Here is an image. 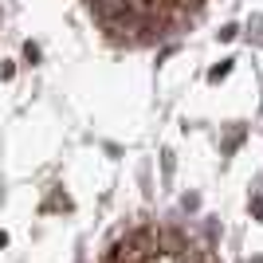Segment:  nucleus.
Listing matches in <instances>:
<instances>
[{
	"label": "nucleus",
	"instance_id": "1",
	"mask_svg": "<svg viewBox=\"0 0 263 263\" xmlns=\"http://www.w3.org/2000/svg\"><path fill=\"white\" fill-rule=\"evenodd\" d=\"M228 71H232V59H224L220 67H212V71H209V79H212V83H220V79H224Z\"/></svg>",
	"mask_w": 263,
	"mask_h": 263
},
{
	"label": "nucleus",
	"instance_id": "2",
	"mask_svg": "<svg viewBox=\"0 0 263 263\" xmlns=\"http://www.w3.org/2000/svg\"><path fill=\"white\" fill-rule=\"evenodd\" d=\"M256 212H260V216H263V201H256Z\"/></svg>",
	"mask_w": 263,
	"mask_h": 263
},
{
	"label": "nucleus",
	"instance_id": "3",
	"mask_svg": "<svg viewBox=\"0 0 263 263\" xmlns=\"http://www.w3.org/2000/svg\"><path fill=\"white\" fill-rule=\"evenodd\" d=\"M4 244H8V236H4V232H0V248H4Z\"/></svg>",
	"mask_w": 263,
	"mask_h": 263
}]
</instances>
